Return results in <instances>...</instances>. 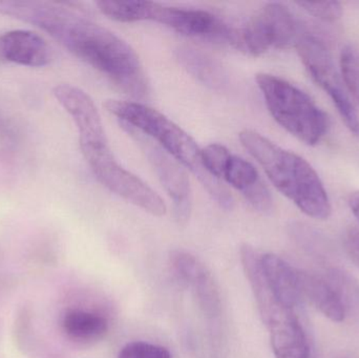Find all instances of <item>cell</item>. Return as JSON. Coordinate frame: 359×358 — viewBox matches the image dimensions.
<instances>
[{"label": "cell", "mask_w": 359, "mask_h": 358, "mask_svg": "<svg viewBox=\"0 0 359 358\" xmlns=\"http://www.w3.org/2000/svg\"><path fill=\"white\" fill-rule=\"evenodd\" d=\"M0 15L39 27L133 98L144 99L149 94V80L134 48L113 32L63 4L0 0Z\"/></svg>", "instance_id": "1"}, {"label": "cell", "mask_w": 359, "mask_h": 358, "mask_svg": "<svg viewBox=\"0 0 359 358\" xmlns=\"http://www.w3.org/2000/svg\"><path fill=\"white\" fill-rule=\"evenodd\" d=\"M240 141L276 188L301 212L316 220H327L331 216L328 193L318 172L305 159L255 130L241 132Z\"/></svg>", "instance_id": "2"}, {"label": "cell", "mask_w": 359, "mask_h": 358, "mask_svg": "<svg viewBox=\"0 0 359 358\" xmlns=\"http://www.w3.org/2000/svg\"><path fill=\"white\" fill-rule=\"evenodd\" d=\"M105 107L120 124L130 126L159 145L200 181L221 207L232 209L233 198L222 181L208 174L203 165L202 149L174 121L157 109L133 101L107 100Z\"/></svg>", "instance_id": "3"}, {"label": "cell", "mask_w": 359, "mask_h": 358, "mask_svg": "<svg viewBox=\"0 0 359 358\" xmlns=\"http://www.w3.org/2000/svg\"><path fill=\"white\" fill-rule=\"evenodd\" d=\"M99 10L121 22L151 20L161 23L188 37L200 38L222 44H238V31L215 14L194 8H175L151 1L97 2Z\"/></svg>", "instance_id": "4"}, {"label": "cell", "mask_w": 359, "mask_h": 358, "mask_svg": "<svg viewBox=\"0 0 359 358\" xmlns=\"http://www.w3.org/2000/svg\"><path fill=\"white\" fill-rule=\"evenodd\" d=\"M257 86L273 119L307 145L318 144L328 132V116L304 90L271 74H257Z\"/></svg>", "instance_id": "5"}, {"label": "cell", "mask_w": 359, "mask_h": 358, "mask_svg": "<svg viewBox=\"0 0 359 358\" xmlns=\"http://www.w3.org/2000/svg\"><path fill=\"white\" fill-rule=\"evenodd\" d=\"M304 34L301 23L287 6L272 2L262 8L238 31L236 48L259 56L271 48H297Z\"/></svg>", "instance_id": "6"}, {"label": "cell", "mask_w": 359, "mask_h": 358, "mask_svg": "<svg viewBox=\"0 0 359 358\" xmlns=\"http://www.w3.org/2000/svg\"><path fill=\"white\" fill-rule=\"evenodd\" d=\"M297 50L312 79L329 95L347 128L354 134H358V113L346 92L326 44L305 32L297 43Z\"/></svg>", "instance_id": "7"}, {"label": "cell", "mask_w": 359, "mask_h": 358, "mask_svg": "<svg viewBox=\"0 0 359 358\" xmlns=\"http://www.w3.org/2000/svg\"><path fill=\"white\" fill-rule=\"evenodd\" d=\"M122 128L138 143L147 161L155 170L162 186L165 189L174 204L175 218L181 226H185L190 219L192 209V193L189 179L181 164L165 151L144 135L121 124Z\"/></svg>", "instance_id": "8"}, {"label": "cell", "mask_w": 359, "mask_h": 358, "mask_svg": "<svg viewBox=\"0 0 359 358\" xmlns=\"http://www.w3.org/2000/svg\"><path fill=\"white\" fill-rule=\"evenodd\" d=\"M175 275L186 287L191 288L196 304L205 317L215 319L221 313L219 286L206 266L194 254L180 252L172 260Z\"/></svg>", "instance_id": "9"}, {"label": "cell", "mask_w": 359, "mask_h": 358, "mask_svg": "<svg viewBox=\"0 0 359 358\" xmlns=\"http://www.w3.org/2000/svg\"><path fill=\"white\" fill-rule=\"evenodd\" d=\"M215 178L231 185L241 191L245 199L257 212L269 214L273 208V199L269 189L262 180L257 168L243 158L228 151Z\"/></svg>", "instance_id": "10"}, {"label": "cell", "mask_w": 359, "mask_h": 358, "mask_svg": "<svg viewBox=\"0 0 359 358\" xmlns=\"http://www.w3.org/2000/svg\"><path fill=\"white\" fill-rule=\"evenodd\" d=\"M276 358H310V348L303 326L294 310L284 308L266 324Z\"/></svg>", "instance_id": "11"}, {"label": "cell", "mask_w": 359, "mask_h": 358, "mask_svg": "<svg viewBox=\"0 0 359 358\" xmlns=\"http://www.w3.org/2000/svg\"><path fill=\"white\" fill-rule=\"evenodd\" d=\"M0 60L29 67H41L50 60L46 40L27 29H14L0 35Z\"/></svg>", "instance_id": "12"}, {"label": "cell", "mask_w": 359, "mask_h": 358, "mask_svg": "<svg viewBox=\"0 0 359 358\" xmlns=\"http://www.w3.org/2000/svg\"><path fill=\"white\" fill-rule=\"evenodd\" d=\"M261 262L268 285L278 302L294 310L304 301L299 287V269L272 254H262Z\"/></svg>", "instance_id": "13"}, {"label": "cell", "mask_w": 359, "mask_h": 358, "mask_svg": "<svg viewBox=\"0 0 359 358\" xmlns=\"http://www.w3.org/2000/svg\"><path fill=\"white\" fill-rule=\"evenodd\" d=\"M299 287L303 300H308L327 319L334 323L345 321L347 309L341 296L324 277L299 270Z\"/></svg>", "instance_id": "14"}, {"label": "cell", "mask_w": 359, "mask_h": 358, "mask_svg": "<svg viewBox=\"0 0 359 358\" xmlns=\"http://www.w3.org/2000/svg\"><path fill=\"white\" fill-rule=\"evenodd\" d=\"M62 329L69 340L86 344L102 340L107 336L109 321L95 311L72 308L63 315Z\"/></svg>", "instance_id": "15"}, {"label": "cell", "mask_w": 359, "mask_h": 358, "mask_svg": "<svg viewBox=\"0 0 359 358\" xmlns=\"http://www.w3.org/2000/svg\"><path fill=\"white\" fill-rule=\"evenodd\" d=\"M177 58L182 67L198 81L212 90L227 85V76L219 62L196 48L182 46L177 50Z\"/></svg>", "instance_id": "16"}, {"label": "cell", "mask_w": 359, "mask_h": 358, "mask_svg": "<svg viewBox=\"0 0 359 358\" xmlns=\"http://www.w3.org/2000/svg\"><path fill=\"white\" fill-rule=\"evenodd\" d=\"M327 281L337 290L346 309L359 310V285L349 273L333 267L327 273Z\"/></svg>", "instance_id": "17"}, {"label": "cell", "mask_w": 359, "mask_h": 358, "mask_svg": "<svg viewBox=\"0 0 359 358\" xmlns=\"http://www.w3.org/2000/svg\"><path fill=\"white\" fill-rule=\"evenodd\" d=\"M341 71L346 88L359 103V50L353 46L341 50Z\"/></svg>", "instance_id": "18"}, {"label": "cell", "mask_w": 359, "mask_h": 358, "mask_svg": "<svg viewBox=\"0 0 359 358\" xmlns=\"http://www.w3.org/2000/svg\"><path fill=\"white\" fill-rule=\"evenodd\" d=\"M33 315L27 307H23L15 321V342L25 353L31 352L35 348L36 333L34 330Z\"/></svg>", "instance_id": "19"}, {"label": "cell", "mask_w": 359, "mask_h": 358, "mask_svg": "<svg viewBox=\"0 0 359 358\" xmlns=\"http://www.w3.org/2000/svg\"><path fill=\"white\" fill-rule=\"evenodd\" d=\"M118 358H172L170 351L160 345L132 342L120 350Z\"/></svg>", "instance_id": "20"}, {"label": "cell", "mask_w": 359, "mask_h": 358, "mask_svg": "<svg viewBox=\"0 0 359 358\" xmlns=\"http://www.w3.org/2000/svg\"><path fill=\"white\" fill-rule=\"evenodd\" d=\"M308 14L326 22H335L343 16V6L337 1L297 2Z\"/></svg>", "instance_id": "21"}, {"label": "cell", "mask_w": 359, "mask_h": 358, "mask_svg": "<svg viewBox=\"0 0 359 358\" xmlns=\"http://www.w3.org/2000/svg\"><path fill=\"white\" fill-rule=\"evenodd\" d=\"M346 250L351 260L359 267V230L350 229L345 239Z\"/></svg>", "instance_id": "22"}, {"label": "cell", "mask_w": 359, "mask_h": 358, "mask_svg": "<svg viewBox=\"0 0 359 358\" xmlns=\"http://www.w3.org/2000/svg\"><path fill=\"white\" fill-rule=\"evenodd\" d=\"M13 291V281L8 275H0V303L6 300Z\"/></svg>", "instance_id": "23"}, {"label": "cell", "mask_w": 359, "mask_h": 358, "mask_svg": "<svg viewBox=\"0 0 359 358\" xmlns=\"http://www.w3.org/2000/svg\"><path fill=\"white\" fill-rule=\"evenodd\" d=\"M349 206L355 218L359 222V191L352 193L349 198Z\"/></svg>", "instance_id": "24"}]
</instances>
